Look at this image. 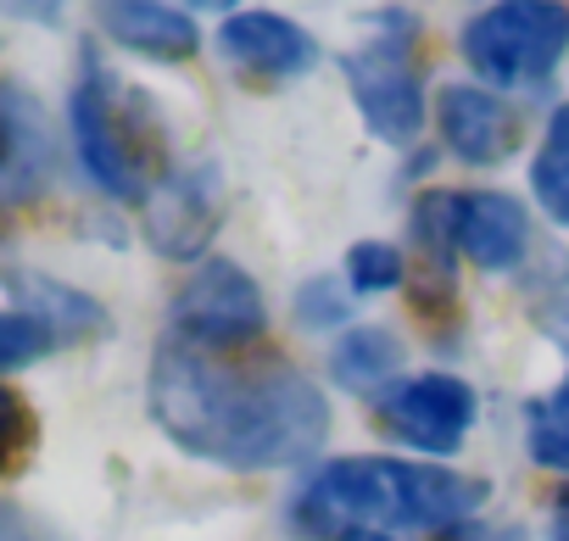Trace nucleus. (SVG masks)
Masks as SVG:
<instances>
[{
  "label": "nucleus",
  "instance_id": "obj_24",
  "mask_svg": "<svg viewBox=\"0 0 569 541\" xmlns=\"http://www.w3.org/2000/svg\"><path fill=\"white\" fill-rule=\"evenodd\" d=\"M7 541H51V535H40V530H29V519H23L18 508H7Z\"/></svg>",
  "mask_w": 569,
  "mask_h": 541
},
{
  "label": "nucleus",
  "instance_id": "obj_10",
  "mask_svg": "<svg viewBox=\"0 0 569 541\" xmlns=\"http://www.w3.org/2000/svg\"><path fill=\"white\" fill-rule=\"evenodd\" d=\"M218 57L240 73H262V79H297L313 68V40L273 12H234L218 29Z\"/></svg>",
  "mask_w": 569,
  "mask_h": 541
},
{
  "label": "nucleus",
  "instance_id": "obj_25",
  "mask_svg": "<svg viewBox=\"0 0 569 541\" xmlns=\"http://www.w3.org/2000/svg\"><path fill=\"white\" fill-rule=\"evenodd\" d=\"M347 541H391V535H380V530H358V535H347Z\"/></svg>",
  "mask_w": 569,
  "mask_h": 541
},
{
  "label": "nucleus",
  "instance_id": "obj_14",
  "mask_svg": "<svg viewBox=\"0 0 569 541\" xmlns=\"http://www.w3.org/2000/svg\"><path fill=\"white\" fill-rule=\"evenodd\" d=\"M101 29L140 51V57H162V62H179L201 46V29L190 23V12H173V7H151V0H118V7H101Z\"/></svg>",
  "mask_w": 569,
  "mask_h": 541
},
{
  "label": "nucleus",
  "instance_id": "obj_15",
  "mask_svg": "<svg viewBox=\"0 0 569 541\" xmlns=\"http://www.w3.org/2000/svg\"><path fill=\"white\" fill-rule=\"evenodd\" d=\"M397 369H402V341H397L391 330H380V324L347 330V335L336 341V352H330V374H336L347 391H375V385H386Z\"/></svg>",
  "mask_w": 569,
  "mask_h": 541
},
{
  "label": "nucleus",
  "instance_id": "obj_8",
  "mask_svg": "<svg viewBox=\"0 0 569 541\" xmlns=\"http://www.w3.org/2000/svg\"><path fill=\"white\" fill-rule=\"evenodd\" d=\"M380 424L386 435L419 447V452H458L469 424H475V391L452 374H419V380H402L386 402H380Z\"/></svg>",
  "mask_w": 569,
  "mask_h": 541
},
{
  "label": "nucleus",
  "instance_id": "obj_3",
  "mask_svg": "<svg viewBox=\"0 0 569 541\" xmlns=\"http://www.w3.org/2000/svg\"><path fill=\"white\" fill-rule=\"evenodd\" d=\"M140 101H123L118 79L101 62H84V79L73 90V140H79V162L84 173L107 190V196H140L146 184V162L157 151V129L146 118H134Z\"/></svg>",
  "mask_w": 569,
  "mask_h": 541
},
{
  "label": "nucleus",
  "instance_id": "obj_7",
  "mask_svg": "<svg viewBox=\"0 0 569 541\" xmlns=\"http://www.w3.org/2000/svg\"><path fill=\"white\" fill-rule=\"evenodd\" d=\"M218 223H223V173L207 157L162 173V184L146 196V240L173 262L201 257Z\"/></svg>",
  "mask_w": 569,
  "mask_h": 541
},
{
  "label": "nucleus",
  "instance_id": "obj_2",
  "mask_svg": "<svg viewBox=\"0 0 569 541\" xmlns=\"http://www.w3.org/2000/svg\"><path fill=\"white\" fill-rule=\"evenodd\" d=\"M491 485L475 474H447L402 458H336L291 502V530L302 541L358 535V530H458L486 508Z\"/></svg>",
  "mask_w": 569,
  "mask_h": 541
},
{
  "label": "nucleus",
  "instance_id": "obj_9",
  "mask_svg": "<svg viewBox=\"0 0 569 541\" xmlns=\"http://www.w3.org/2000/svg\"><path fill=\"white\" fill-rule=\"evenodd\" d=\"M436 123H441V146L469 168H491L519 146V118L491 90L475 84H447L436 101Z\"/></svg>",
  "mask_w": 569,
  "mask_h": 541
},
{
  "label": "nucleus",
  "instance_id": "obj_17",
  "mask_svg": "<svg viewBox=\"0 0 569 541\" xmlns=\"http://www.w3.org/2000/svg\"><path fill=\"white\" fill-rule=\"evenodd\" d=\"M525 424H530V458L541 463V469H558V474H569V385L563 391H552L547 402H530L525 408Z\"/></svg>",
  "mask_w": 569,
  "mask_h": 541
},
{
  "label": "nucleus",
  "instance_id": "obj_23",
  "mask_svg": "<svg viewBox=\"0 0 569 541\" xmlns=\"http://www.w3.org/2000/svg\"><path fill=\"white\" fill-rule=\"evenodd\" d=\"M547 535H552V541H569V485H563L558 502H552V524H547Z\"/></svg>",
  "mask_w": 569,
  "mask_h": 541
},
{
  "label": "nucleus",
  "instance_id": "obj_18",
  "mask_svg": "<svg viewBox=\"0 0 569 541\" xmlns=\"http://www.w3.org/2000/svg\"><path fill=\"white\" fill-rule=\"evenodd\" d=\"M402 274H408V268H402V251L386 246V240H358V246L347 251V285H352L358 297L397 291Z\"/></svg>",
  "mask_w": 569,
  "mask_h": 541
},
{
  "label": "nucleus",
  "instance_id": "obj_13",
  "mask_svg": "<svg viewBox=\"0 0 569 541\" xmlns=\"http://www.w3.org/2000/svg\"><path fill=\"white\" fill-rule=\"evenodd\" d=\"M525 240H530V218L513 196L502 190H475V196H458V246L480 262V268H513L525 257Z\"/></svg>",
  "mask_w": 569,
  "mask_h": 541
},
{
  "label": "nucleus",
  "instance_id": "obj_12",
  "mask_svg": "<svg viewBox=\"0 0 569 541\" xmlns=\"http://www.w3.org/2000/svg\"><path fill=\"white\" fill-rule=\"evenodd\" d=\"M7 308L40 319L57 335V347L107 335V324H112L96 297H84V291H73L62 280H46V274H23V268H12V274H7Z\"/></svg>",
  "mask_w": 569,
  "mask_h": 541
},
{
  "label": "nucleus",
  "instance_id": "obj_5",
  "mask_svg": "<svg viewBox=\"0 0 569 541\" xmlns=\"http://www.w3.org/2000/svg\"><path fill=\"white\" fill-rule=\"evenodd\" d=\"M173 330L184 347H201V352L251 347L268 330V308H262L257 280L229 257H207L173 297Z\"/></svg>",
  "mask_w": 569,
  "mask_h": 541
},
{
  "label": "nucleus",
  "instance_id": "obj_16",
  "mask_svg": "<svg viewBox=\"0 0 569 541\" xmlns=\"http://www.w3.org/2000/svg\"><path fill=\"white\" fill-rule=\"evenodd\" d=\"M530 190H536V207L569 229V107H558L541 134V151L530 162Z\"/></svg>",
  "mask_w": 569,
  "mask_h": 541
},
{
  "label": "nucleus",
  "instance_id": "obj_19",
  "mask_svg": "<svg viewBox=\"0 0 569 541\" xmlns=\"http://www.w3.org/2000/svg\"><path fill=\"white\" fill-rule=\"evenodd\" d=\"M51 347H57V335H51L40 319H29V313L7 308V319H0V363H7V374H18L23 363L46 358Z\"/></svg>",
  "mask_w": 569,
  "mask_h": 541
},
{
  "label": "nucleus",
  "instance_id": "obj_1",
  "mask_svg": "<svg viewBox=\"0 0 569 541\" xmlns=\"http://www.w3.org/2000/svg\"><path fill=\"white\" fill-rule=\"evenodd\" d=\"M151 419L184 452L223 469L308 463L330 435L325 391L291 363H223L168 341L151 358Z\"/></svg>",
  "mask_w": 569,
  "mask_h": 541
},
{
  "label": "nucleus",
  "instance_id": "obj_20",
  "mask_svg": "<svg viewBox=\"0 0 569 541\" xmlns=\"http://www.w3.org/2000/svg\"><path fill=\"white\" fill-rule=\"evenodd\" d=\"M347 313H352V302L341 297L336 280L302 285V302H297V319H302V324H336V319H347Z\"/></svg>",
  "mask_w": 569,
  "mask_h": 541
},
{
  "label": "nucleus",
  "instance_id": "obj_21",
  "mask_svg": "<svg viewBox=\"0 0 569 541\" xmlns=\"http://www.w3.org/2000/svg\"><path fill=\"white\" fill-rule=\"evenodd\" d=\"M7 469L18 474L23 463H29V447H34V413H29V402L18 397V391H7Z\"/></svg>",
  "mask_w": 569,
  "mask_h": 541
},
{
  "label": "nucleus",
  "instance_id": "obj_22",
  "mask_svg": "<svg viewBox=\"0 0 569 541\" xmlns=\"http://www.w3.org/2000/svg\"><path fill=\"white\" fill-rule=\"evenodd\" d=\"M441 541H525V535L519 530H497V524H458Z\"/></svg>",
  "mask_w": 569,
  "mask_h": 541
},
{
  "label": "nucleus",
  "instance_id": "obj_11",
  "mask_svg": "<svg viewBox=\"0 0 569 541\" xmlns=\"http://www.w3.org/2000/svg\"><path fill=\"white\" fill-rule=\"evenodd\" d=\"M0 123H7V168H0V190H7L12 207H29L46 179H51V134L46 118L34 107V96L23 84L0 90Z\"/></svg>",
  "mask_w": 569,
  "mask_h": 541
},
{
  "label": "nucleus",
  "instance_id": "obj_6",
  "mask_svg": "<svg viewBox=\"0 0 569 541\" xmlns=\"http://www.w3.org/2000/svg\"><path fill=\"white\" fill-rule=\"evenodd\" d=\"M408 40H413V23L402 34L386 29L375 46L347 57V84H352L369 129L391 146H408L425 129V84H419V68L408 57Z\"/></svg>",
  "mask_w": 569,
  "mask_h": 541
},
{
  "label": "nucleus",
  "instance_id": "obj_4",
  "mask_svg": "<svg viewBox=\"0 0 569 541\" xmlns=\"http://www.w3.org/2000/svg\"><path fill=\"white\" fill-rule=\"evenodd\" d=\"M563 46H569V12L552 0H508V7L469 18L463 29V62L497 90L552 79Z\"/></svg>",
  "mask_w": 569,
  "mask_h": 541
}]
</instances>
